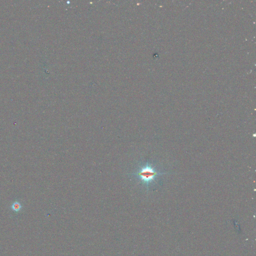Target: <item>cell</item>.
Returning <instances> with one entry per match:
<instances>
[{"mask_svg":"<svg viewBox=\"0 0 256 256\" xmlns=\"http://www.w3.org/2000/svg\"><path fill=\"white\" fill-rule=\"evenodd\" d=\"M165 174L166 173H161L157 171L153 166L147 164L141 168L135 175L144 185L148 187L150 184L155 181L158 176Z\"/></svg>","mask_w":256,"mask_h":256,"instance_id":"1","label":"cell"},{"mask_svg":"<svg viewBox=\"0 0 256 256\" xmlns=\"http://www.w3.org/2000/svg\"><path fill=\"white\" fill-rule=\"evenodd\" d=\"M22 208V206L21 205V204L18 202H15L13 203L12 206V208L14 211L16 212H19L21 210V209Z\"/></svg>","mask_w":256,"mask_h":256,"instance_id":"2","label":"cell"}]
</instances>
